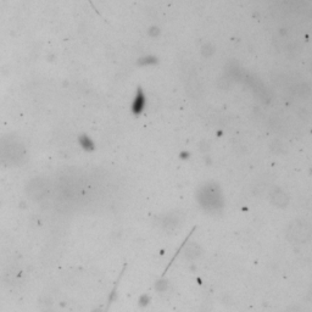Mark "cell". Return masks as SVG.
<instances>
[{
	"label": "cell",
	"instance_id": "cell-1",
	"mask_svg": "<svg viewBox=\"0 0 312 312\" xmlns=\"http://www.w3.org/2000/svg\"><path fill=\"white\" fill-rule=\"evenodd\" d=\"M146 105V95H144L143 90L139 89L138 93H137V95L134 97L133 103H132V111H133L136 115H139L144 110Z\"/></svg>",
	"mask_w": 312,
	"mask_h": 312
}]
</instances>
